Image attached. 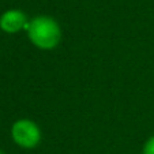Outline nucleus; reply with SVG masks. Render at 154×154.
<instances>
[{"label": "nucleus", "mask_w": 154, "mask_h": 154, "mask_svg": "<svg viewBox=\"0 0 154 154\" xmlns=\"http://www.w3.org/2000/svg\"><path fill=\"white\" fill-rule=\"evenodd\" d=\"M27 38L41 51H52L61 41V27L57 20L48 15H38L29 20Z\"/></svg>", "instance_id": "f257e3e1"}, {"label": "nucleus", "mask_w": 154, "mask_h": 154, "mask_svg": "<svg viewBox=\"0 0 154 154\" xmlns=\"http://www.w3.org/2000/svg\"><path fill=\"white\" fill-rule=\"evenodd\" d=\"M11 138L22 149H34L40 145L42 134L35 122L30 119H18L11 125Z\"/></svg>", "instance_id": "f03ea898"}, {"label": "nucleus", "mask_w": 154, "mask_h": 154, "mask_svg": "<svg viewBox=\"0 0 154 154\" xmlns=\"http://www.w3.org/2000/svg\"><path fill=\"white\" fill-rule=\"evenodd\" d=\"M27 25V15L22 10L11 8L0 15V29L7 34H15L20 30H26Z\"/></svg>", "instance_id": "7ed1b4c3"}, {"label": "nucleus", "mask_w": 154, "mask_h": 154, "mask_svg": "<svg viewBox=\"0 0 154 154\" xmlns=\"http://www.w3.org/2000/svg\"><path fill=\"white\" fill-rule=\"evenodd\" d=\"M142 154H154V135L145 142L142 149Z\"/></svg>", "instance_id": "20e7f679"}, {"label": "nucleus", "mask_w": 154, "mask_h": 154, "mask_svg": "<svg viewBox=\"0 0 154 154\" xmlns=\"http://www.w3.org/2000/svg\"><path fill=\"white\" fill-rule=\"evenodd\" d=\"M0 154H4V153H3V151H2V150H0Z\"/></svg>", "instance_id": "39448f33"}]
</instances>
